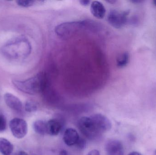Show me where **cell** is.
Wrapping results in <instances>:
<instances>
[{
    "label": "cell",
    "instance_id": "cell-26",
    "mask_svg": "<svg viewBox=\"0 0 156 155\" xmlns=\"http://www.w3.org/2000/svg\"><path fill=\"white\" fill-rule=\"evenodd\" d=\"M107 2H108L110 3L113 4L115 3V2H116V1H114V0H112V1L110 0V1H107Z\"/></svg>",
    "mask_w": 156,
    "mask_h": 155
},
{
    "label": "cell",
    "instance_id": "cell-11",
    "mask_svg": "<svg viewBox=\"0 0 156 155\" xmlns=\"http://www.w3.org/2000/svg\"><path fill=\"white\" fill-rule=\"evenodd\" d=\"M90 12L94 17L98 19H103L106 13L104 5L99 1H94L91 3Z\"/></svg>",
    "mask_w": 156,
    "mask_h": 155
},
{
    "label": "cell",
    "instance_id": "cell-14",
    "mask_svg": "<svg viewBox=\"0 0 156 155\" xmlns=\"http://www.w3.org/2000/svg\"><path fill=\"white\" fill-rule=\"evenodd\" d=\"M33 128L35 132L40 135L44 136L47 134V122L43 120L36 121L33 124Z\"/></svg>",
    "mask_w": 156,
    "mask_h": 155
},
{
    "label": "cell",
    "instance_id": "cell-15",
    "mask_svg": "<svg viewBox=\"0 0 156 155\" xmlns=\"http://www.w3.org/2000/svg\"><path fill=\"white\" fill-rule=\"evenodd\" d=\"M130 55L128 52H124L119 55L116 59V65L119 68L125 67L129 62Z\"/></svg>",
    "mask_w": 156,
    "mask_h": 155
},
{
    "label": "cell",
    "instance_id": "cell-19",
    "mask_svg": "<svg viewBox=\"0 0 156 155\" xmlns=\"http://www.w3.org/2000/svg\"><path fill=\"white\" fill-rule=\"evenodd\" d=\"M76 145L79 149H84V148H86V141L83 138L80 137Z\"/></svg>",
    "mask_w": 156,
    "mask_h": 155
},
{
    "label": "cell",
    "instance_id": "cell-21",
    "mask_svg": "<svg viewBox=\"0 0 156 155\" xmlns=\"http://www.w3.org/2000/svg\"><path fill=\"white\" fill-rule=\"evenodd\" d=\"M80 2L81 5H83V6H87V5L90 4V1H85V0L83 1V0H82V1H80Z\"/></svg>",
    "mask_w": 156,
    "mask_h": 155
},
{
    "label": "cell",
    "instance_id": "cell-2",
    "mask_svg": "<svg viewBox=\"0 0 156 155\" xmlns=\"http://www.w3.org/2000/svg\"><path fill=\"white\" fill-rule=\"evenodd\" d=\"M47 83L46 75L43 72L24 81H13L14 86L17 89L30 95H36L42 93L46 87Z\"/></svg>",
    "mask_w": 156,
    "mask_h": 155
},
{
    "label": "cell",
    "instance_id": "cell-8",
    "mask_svg": "<svg viewBox=\"0 0 156 155\" xmlns=\"http://www.w3.org/2000/svg\"><path fill=\"white\" fill-rule=\"evenodd\" d=\"M107 155H123V146L119 140H111L107 142L105 146Z\"/></svg>",
    "mask_w": 156,
    "mask_h": 155
},
{
    "label": "cell",
    "instance_id": "cell-23",
    "mask_svg": "<svg viewBox=\"0 0 156 155\" xmlns=\"http://www.w3.org/2000/svg\"><path fill=\"white\" fill-rule=\"evenodd\" d=\"M128 155H142L139 152H133L130 153Z\"/></svg>",
    "mask_w": 156,
    "mask_h": 155
},
{
    "label": "cell",
    "instance_id": "cell-12",
    "mask_svg": "<svg viewBox=\"0 0 156 155\" xmlns=\"http://www.w3.org/2000/svg\"><path fill=\"white\" fill-rule=\"evenodd\" d=\"M62 129V125L58 120L51 119L47 122V134L52 136H55L60 133Z\"/></svg>",
    "mask_w": 156,
    "mask_h": 155
},
{
    "label": "cell",
    "instance_id": "cell-17",
    "mask_svg": "<svg viewBox=\"0 0 156 155\" xmlns=\"http://www.w3.org/2000/svg\"><path fill=\"white\" fill-rule=\"evenodd\" d=\"M16 3L19 6L24 7H28L34 5L35 3L34 1H17Z\"/></svg>",
    "mask_w": 156,
    "mask_h": 155
},
{
    "label": "cell",
    "instance_id": "cell-25",
    "mask_svg": "<svg viewBox=\"0 0 156 155\" xmlns=\"http://www.w3.org/2000/svg\"><path fill=\"white\" fill-rule=\"evenodd\" d=\"M143 2L144 1H142V0H134V1H131V2L134 3H140Z\"/></svg>",
    "mask_w": 156,
    "mask_h": 155
},
{
    "label": "cell",
    "instance_id": "cell-9",
    "mask_svg": "<svg viewBox=\"0 0 156 155\" xmlns=\"http://www.w3.org/2000/svg\"><path fill=\"white\" fill-rule=\"evenodd\" d=\"M4 99L6 105L14 111L21 112L23 108L21 100L12 94L6 93L4 96Z\"/></svg>",
    "mask_w": 156,
    "mask_h": 155
},
{
    "label": "cell",
    "instance_id": "cell-7",
    "mask_svg": "<svg viewBox=\"0 0 156 155\" xmlns=\"http://www.w3.org/2000/svg\"><path fill=\"white\" fill-rule=\"evenodd\" d=\"M25 44L26 42L23 40H16L14 42L7 45L5 52L7 55L13 58H18L21 56V49H24Z\"/></svg>",
    "mask_w": 156,
    "mask_h": 155
},
{
    "label": "cell",
    "instance_id": "cell-22",
    "mask_svg": "<svg viewBox=\"0 0 156 155\" xmlns=\"http://www.w3.org/2000/svg\"><path fill=\"white\" fill-rule=\"evenodd\" d=\"M14 155H29L24 151H21L16 153Z\"/></svg>",
    "mask_w": 156,
    "mask_h": 155
},
{
    "label": "cell",
    "instance_id": "cell-20",
    "mask_svg": "<svg viewBox=\"0 0 156 155\" xmlns=\"http://www.w3.org/2000/svg\"><path fill=\"white\" fill-rule=\"evenodd\" d=\"M87 155H101L100 152L97 150H93L90 151Z\"/></svg>",
    "mask_w": 156,
    "mask_h": 155
},
{
    "label": "cell",
    "instance_id": "cell-13",
    "mask_svg": "<svg viewBox=\"0 0 156 155\" xmlns=\"http://www.w3.org/2000/svg\"><path fill=\"white\" fill-rule=\"evenodd\" d=\"M13 146L7 139L0 137V153L3 155H10L13 151Z\"/></svg>",
    "mask_w": 156,
    "mask_h": 155
},
{
    "label": "cell",
    "instance_id": "cell-6",
    "mask_svg": "<svg viewBox=\"0 0 156 155\" xmlns=\"http://www.w3.org/2000/svg\"><path fill=\"white\" fill-rule=\"evenodd\" d=\"M90 117L100 133L108 132L112 129V123L105 116L101 114H96Z\"/></svg>",
    "mask_w": 156,
    "mask_h": 155
},
{
    "label": "cell",
    "instance_id": "cell-5",
    "mask_svg": "<svg viewBox=\"0 0 156 155\" xmlns=\"http://www.w3.org/2000/svg\"><path fill=\"white\" fill-rule=\"evenodd\" d=\"M10 130L13 136L17 139H22L27 134L28 126L23 119L14 118L9 123Z\"/></svg>",
    "mask_w": 156,
    "mask_h": 155
},
{
    "label": "cell",
    "instance_id": "cell-4",
    "mask_svg": "<svg viewBox=\"0 0 156 155\" xmlns=\"http://www.w3.org/2000/svg\"><path fill=\"white\" fill-rule=\"evenodd\" d=\"M129 13V11L119 12L116 10H112L108 14L107 21L115 28H121L128 22L127 16Z\"/></svg>",
    "mask_w": 156,
    "mask_h": 155
},
{
    "label": "cell",
    "instance_id": "cell-10",
    "mask_svg": "<svg viewBox=\"0 0 156 155\" xmlns=\"http://www.w3.org/2000/svg\"><path fill=\"white\" fill-rule=\"evenodd\" d=\"M80 137L76 130L74 128H69L65 131L63 140L66 145L72 146L76 144Z\"/></svg>",
    "mask_w": 156,
    "mask_h": 155
},
{
    "label": "cell",
    "instance_id": "cell-3",
    "mask_svg": "<svg viewBox=\"0 0 156 155\" xmlns=\"http://www.w3.org/2000/svg\"><path fill=\"white\" fill-rule=\"evenodd\" d=\"M78 128L83 136L90 140L95 139L101 133L90 117H81L78 122Z\"/></svg>",
    "mask_w": 156,
    "mask_h": 155
},
{
    "label": "cell",
    "instance_id": "cell-27",
    "mask_svg": "<svg viewBox=\"0 0 156 155\" xmlns=\"http://www.w3.org/2000/svg\"><path fill=\"white\" fill-rule=\"evenodd\" d=\"M153 3H154V4L156 6V0H154V1H153Z\"/></svg>",
    "mask_w": 156,
    "mask_h": 155
},
{
    "label": "cell",
    "instance_id": "cell-1",
    "mask_svg": "<svg viewBox=\"0 0 156 155\" xmlns=\"http://www.w3.org/2000/svg\"><path fill=\"white\" fill-rule=\"evenodd\" d=\"M101 28L100 24L90 20L66 22L56 26L55 32L58 36L63 39L70 38L82 31H97Z\"/></svg>",
    "mask_w": 156,
    "mask_h": 155
},
{
    "label": "cell",
    "instance_id": "cell-16",
    "mask_svg": "<svg viewBox=\"0 0 156 155\" xmlns=\"http://www.w3.org/2000/svg\"><path fill=\"white\" fill-rule=\"evenodd\" d=\"M24 108L27 113H32L37 111V106L35 103L32 101H28L25 104Z\"/></svg>",
    "mask_w": 156,
    "mask_h": 155
},
{
    "label": "cell",
    "instance_id": "cell-24",
    "mask_svg": "<svg viewBox=\"0 0 156 155\" xmlns=\"http://www.w3.org/2000/svg\"><path fill=\"white\" fill-rule=\"evenodd\" d=\"M60 155H68V152L66 150H63L60 152Z\"/></svg>",
    "mask_w": 156,
    "mask_h": 155
},
{
    "label": "cell",
    "instance_id": "cell-18",
    "mask_svg": "<svg viewBox=\"0 0 156 155\" xmlns=\"http://www.w3.org/2000/svg\"><path fill=\"white\" fill-rule=\"evenodd\" d=\"M6 128V120L2 115L0 114V133L5 131Z\"/></svg>",
    "mask_w": 156,
    "mask_h": 155
}]
</instances>
